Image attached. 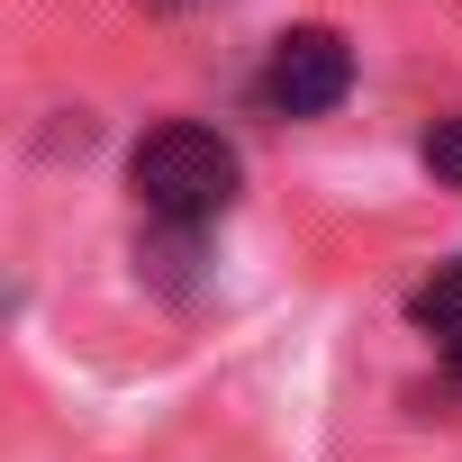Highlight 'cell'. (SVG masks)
<instances>
[{"label":"cell","instance_id":"cell-1","mask_svg":"<svg viewBox=\"0 0 462 462\" xmlns=\"http://www.w3.org/2000/svg\"><path fill=\"white\" fill-rule=\"evenodd\" d=\"M127 181H136V208L154 226L199 236V226H217L226 208H236V145H226L217 127H154L136 145Z\"/></svg>","mask_w":462,"mask_h":462},{"label":"cell","instance_id":"cell-2","mask_svg":"<svg viewBox=\"0 0 462 462\" xmlns=\"http://www.w3.org/2000/svg\"><path fill=\"white\" fill-rule=\"evenodd\" d=\"M345 91H354V46L336 28H282L263 73H254V100L273 118H327Z\"/></svg>","mask_w":462,"mask_h":462},{"label":"cell","instance_id":"cell-3","mask_svg":"<svg viewBox=\"0 0 462 462\" xmlns=\"http://www.w3.org/2000/svg\"><path fill=\"white\" fill-rule=\"evenodd\" d=\"M408 318H417L435 345H462V254H453V263H435V282H417Z\"/></svg>","mask_w":462,"mask_h":462},{"label":"cell","instance_id":"cell-4","mask_svg":"<svg viewBox=\"0 0 462 462\" xmlns=\"http://www.w3.org/2000/svg\"><path fill=\"white\" fill-rule=\"evenodd\" d=\"M426 172L462 190V118H435V136H426Z\"/></svg>","mask_w":462,"mask_h":462}]
</instances>
